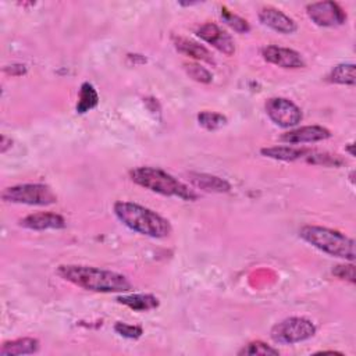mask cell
Segmentation results:
<instances>
[{
    "mask_svg": "<svg viewBox=\"0 0 356 356\" xmlns=\"http://www.w3.org/2000/svg\"><path fill=\"white\" fill-rule=\"evenodd\" d=\"M313 149L309 147H298V146H271V147H263L260 153L264 157H270L274 160H282V161H296V160H307Z\"/></svg>",
    "mask_w": 356,
    "mask_h": 356,
    "instance_id": "5bb4252c",
    "label": "cell"
},
{
    "mask_svg": "<svg viewBox=\"0 0 356 356\" xmlns=\"http://www.w3.org/2000/svg\"><path fill=\"white\" fill-rule=\"evenodd\" d=\"M238 355H241V356H243V355H246V356H254V355L266 356V355H280V352H278V349H275V348H273V346H270V345H267L261 341H253V342H249L248 345H245L238 352Z\"/></svg>",
    "mask_w": 356,
    "mask_h": 356,
    "instance_id": "603a6c76",
    "label": "cell"
},
{
    "mask_svg": "<svg viewBox=\"0 0 356 356\" xmlns=\"http://www.w3.org/2000/svg\"><path fill=\"white\" fill-rule=\"evenodd\" d=\"M1 199L17 204L49 206L57 202V195L44 184H19L6 188L1 193Z\"/></svg>",
    "mask_w": 356,
    "mask_h": 356,
    "instance_id": "5b68a950",
    "label": "cell"
},
{
    "mask_svg": "<svg viewBox=\"0 0 356 356\" xmlns=\"http://www.w3.org/2000/svg\"><path fill=\"white\" fill-rule=\"evenodd\" d=\"M309 18L318 26H339L346 22V13L335 1H317L306 7Z\"/></svg>",
    "mask_w": 356,
    "mask_h": 356,
    "instance_id": "ba28073f",
    "label": "cell"
},
{
    "mask_svg": "<svg viewBox=\"0 0 356 356\" xmlns=\"http://www.w3.org/2000/svg\"><path fill=\"white\" fill-rule=\"evenodd\" d=\"M196 33L202 40L207 42L221 53L227 56H232L235 53V43L231 35L221 29L217 24L206 22L197 28Z\"/></svg>",
    "mask_w": 356,
    "mask_h": 356,
    "instance_id": "9c48e42d",
    "label": "cell"
},
{
    "mask_svg": "<svg viewBox=\"0 0 356 356\" xmlns=\"http://www.w3.org/2000/svg\"><path fill=\"white\" fill-rule=\"evenodd\" d=\"M314 334L316 325L312 320L305 317H288L277 323L270 331L271 339L282 345H292L310 339Z\"/></svg>",
    "mask_w": 356,
    "mask_h": 356,
    "instance_id": "8992f818",
    "label": "cell"
},
{
    "mask_svg": "<svg viewBox=\"0 0 356 356\" xmlns=\"http://www.w3.org/2000/svg\"><path fill=\"white\" fill-rule=\"evenodd\" d=\"M306 161L312 163V164L327 165V167H339L345 163V160L342 157H339L338 154H331V153H325V152H316V150H313L310 153V156L307 157Z\"/></svg>",
    "mask_w": 356,
    "mask_h": 356,
    "instance_id": "7402d4cb",
    "label": "cell"
},
{
    "mask_svg": "<svg viewBox=\"0 0 356 356\" xmlns=\"http://www.w3.org/2000/svg\"><path fill=\"white\" fill-rule=\"evenodd\" d=\"M11 143H13V140L8 139L6 135H3V136H1V143H0V152H1V153H6L7 149L11 147Z\"/></svg>",
    "mask_w": 356,
    "mask_h": 356,
    "instance_id": "83f0119b",
    "label": "cell"
},
{
    "mask_svg": "<svg viewBox=\"0 0 356 356\" xmlns=\"http://www.w3.org/2000/svg\"><path fill=\"white\" fill-rule=\"evenodd\" d=\"M117 302L125 305L134 312H147L159 306V299L150 293H132L117 298Z\"/></svg>",
    "mask_w": 356,
    "mask_h": 356,
    "instance_id": "ac0fdd59",
    "label": "cell"
},
{
    "mask_svg": "<svg viewBox=\"0 0 356 356\" xmlns=\"http://www.w3.org/2000/svg\"><path fill=\"white\" fill-rule=\"evenodd\" d=\"M114 331L118 335H121L124 338H129V339H138L143 334L142 327L127 324V323H121V321L114 324Z\"/></svg>",
    "mask_w": 356,
    "mask_h": 356,
    "instance_id": "484cf974",
    "label": "cell"
},
{
    "mask_svg": "<svg viewBox=\"0 0 356 356\" xmlns=\"http://www.w3.org/2000/svg\"><path fill=\"white\" fill-rule=\"evenodd\" d=\"M266 114L278 127L291 128L302 121L300 108L285 97H271L264 104Z\"/></svg>",
    "mask_w": 356,
    "mask_h": 356,
    "instance_id": "52a82bcc",
    "label": "cell"
},
{
    "mask_svg": "<svg viewBox=\"0 0 356 356\" xmlns=\"http://www.w3.org/2000/svg\"><path fill=\"white\" fill-rule=\"evenodd\" d=\"M115 217L129 229L150 238H165L171 234V224L159 213L134 202H115Z\"/></svg>",
    "mask_w": 356,
    "mask_h": 356,
    "instance_id": "7a4b0ae2",
    "label": "cell"
},
{
    "mask_svg": "<svg viewBox=\"0 0 356 356\" xmlns=\"http://www.w3.org/2000/svg\"><path fill=\"white\" fill-rule=\"evenodd\" d=\"M57 275L79 288L92 292H127L132 288V284L125 275L92 266L61 264L57 267Z\"/></svg>",
    "mask_w": 356,
    "mask_h": 356,
    "instance_id": "6da1fadb",
    "label": "cell"
},
{
    "mask_svg": "<svg viewBox=\"0 0 356 356\" xmlns=\"http://www.w3.org/2000/svg\"><path fill=\"white\" fill-rule=\"evenodd\" d=\"M299 235L303 241L330 256L350 261L355 259L353 239L348 238L339 231L318 225H305L299 229Z\"/></svg>",
    "mask_w": 356,
    "mask_h": 356,
    "instance_id": "277c9868",
    "label": "cell"
},
{
    "mask_svg": "<svg viewBox=\"0 0 356 356\" xmlns=\"http://www.w3.org/2000/svg\"><path fill=\"white\" fill-rule=\"evenodd\" d=\"M184 70L185 72L196 82H200V83H210L213 81V75L209 70H206L204 67L199 65V64H195V63H188V64H184Z\"/></svg>",
    "mask_w": 356,
    "mask_h": 356,
    "instance_id": "d4e9b609",
    "label": "cell"
},
{
    "mask_svg": "<svg viewBox=\"0 0 356 356\" xmlns=\"http://www.w3.org/2000/svg\"><path fill=\"white\" fill-rule=\"evenodd\" d=\"M99 103V95L97 90L93 88L92 83L83 82L79 89V97L76 103V113L83 114L88 113L89 110L95 108Z\"/></svg>",
    "mask_w": 356,
    "mask_h": 356,
    "instance_id": "d6986e66",
    "label": "cell"
},
{
    "mask_svg": "<svg viewBox=\"0 0 356 356\" xmlns=\"http://www.w3.org/2000/svg\"><path fill=\"white\" fill-rule=\"evenodd\" d=\"M19 225L28 229L43 231V229H61L67 225L63 216L50 211H38L28 214L19 220Z\"/></svg>",
    "mask_w": 356,
    "mask_h": 356,
    "instance_id": "7c38bea8",
    "label": "cell"
},
{
    "mask_svg": "<svg viewBox=\"0 0 356 356\" xmlns=\"http://www.w3.org/2000/svg\"><path fill=\"white\" fill-rule=\"evenodd\" d=\"M263 58L274 65H278L281 68H302L305 67V60L293 49L288 47H280L275 44H270L261 49Z\"/></svg>",
    "mask_w": 356,
    "mask_h": 356,
    "instance_id": "30bf717a",
    "label": "cell"
},
{
    "mask_svg": "<svg viewBox=\"0 0 356 356\" xmlns=\"http://www.w3.org/2000/svg\"><path fill=\"white\" fill-rule=\"evenodd\" d=\"M174 46L175 49L185 54V56H189L195 60H199V61H204L207 64H216L214 61V57L213 54L210 53L209 49H206L204 46L193 42V40H189V39H185V38H175L174 39Z\"/></svg>",
    "mask_w": 356,
    "mask_h": 356,
    "instance_id": "2e32d148",
    "label": "cell"
},
{
    "mask_svg": "<svg viewBox=\"0 0 356 356\" xmlns=\"http://www.w3.org/2000/svg\"><path fill=\"white\" fill-rule=\"evenodd\" d=\"M197 122L207 131H216L227 124V117L216 111H200L197 114Z\"/></svg>",
    "mask_w": 356,
    "mask_h": 356,
    "instance_id": "44dd1931",
    "label": "cell"
},
{
    "mask_svg": "<svg viewBox=\"0 0 356 356\" xmlns=\"http://www.w3.org/2000/svg\"><path fill=\"white\" fill-rule=\"evenodd\" d=\"M328 81L341 85H355L356 75H355V64H338L331 70L328 74Z\"/></svg>",
    "mask_w": 356,
    "mask_h": 356,
    "instance_id": "ffe728a7",
    "label": "cell"
},
{
    "mask_svg": "<svg viewBox=\"0 0 356 356\" xmlns=\"http://www.w3.org/2000/svg\"><path fill=\"white\" fill-rule=\"evenodd\" d=\"M221 17H222V19L225 21V24H227L228 26H231V28H232L235 32H238V33H246V32L250 31V25L248 24L246 19H243L242 17H239V15H236V14L228 11L225 7L221 8Z\"/></svg>",
    "mask_w": 356,
    "mask_h": 356,
    "instance_id": "cb8c5ba5",
    "label": "cell"
},
{
    "mask_svg": "<svg viewBox=\"0 0 356 356\" xmlns=\"http://www.w3.org/2000/svg\"><path fill=\"white\" fill-rule=\"evenodd\" d=\"M259 19L263 25L271 28L280 33H293L296 31V22L274 7H264L259 11Z\"/></svg>",
    "mask_w": 356,
    "mask_h": 356,
    "instance_id": "4fadbf2b",
    "label": "cell"
},
{
    "mask_svg": "<svg viewBox=\"0 0 356 356\" xmlns=\"http://www.w3.org/2000/svg\"><path fill=\"white\" fill-rule=\"evenodd\" d=\"M331 136V132L320 125H306L296 129H291L281 135V140L289 145H302V143H312V142H320L324 139H328Z\"/></svg>",
    "mask_w": 356,
    "mask_h": 356,
    "instance_id": "8fae6325",
    "label": "cell"
},
{
    "mask_svg": "<svg viewBox=\"0 0 356 356\" xmlns=\"http://www.w3.org/2000/svg\"><path fill=\"white\" fill-rule=\"evenodd\" d=\"M189 179L196 188L206 191V192L222 193V192H228L231 189V185L225 179H222L217 175H210V174H203V172H191Z\"/></svg>",
    "mask_w": 356,
    "mask_h": 356,
    "instance_id": "e0dca14e",
    "label": "cell"
},
{
    "mask_svg": "<svg viewBox=\"0 0 356 356\" xmlns=\"http://www.w3.org/2000/svg\"><path fill=\"white\" fill-rule=\"evenodd\" d=\"M40 348V343L36 338L25 337L13 341H7L0 348L1 356H19V355H32L36 353Z\"/></svg>",
    "mask_w": 356,
    "mask_h": 356,
    "instance_id": "9a60e30c",
    "label": "cell"
},
{
    "mask_svg": "<svg viewBox=\"0 0 356 356\" xmlns=\"http://www.w3.org/2000/svg\"><path fill=\"white\" fill-rule=\"evenodd\" d=\"M129 178L136 185L164 196H175L182 200L197 199V195L193 189H189L188 185L157 167H135L129 171Z\"/></svg>",
    "mask_w": 356,
    "mask_h": 356,
    "instance_id": "3957f363",
    "label": "cell"
},
{
    "mask_svg": "<svg viewBox=\"0 0 356 356\" xmlns=\"http://www.w3.org/2000/svg\"><path fill=\"white\" fill-rule=\"evenodd\" d=\"M334 275L349 282H355V266L353 264H339L332 270Z\"/></svg>",
    "mask_w": 356,
    "mask_h": 356,
    "instance_id": "4316f807",
    "label": "cell"
}]
</instances>
